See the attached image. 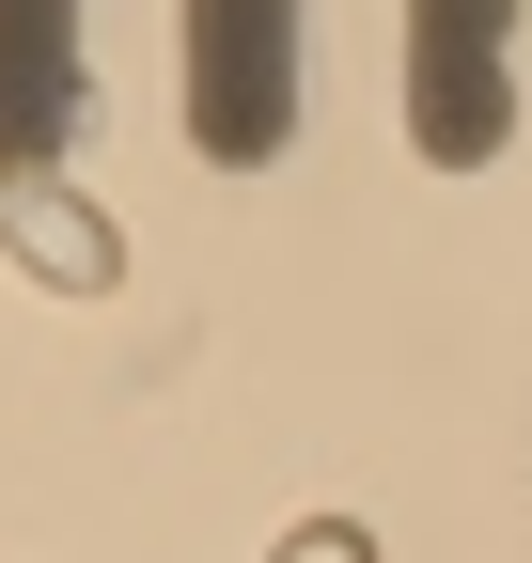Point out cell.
<instances>
[{
    "mask_svg": "<svg viewBox=\"0 0 532 563\" xmlns=\"http://www.w3.org/2000/svg\"><path fill=\"white\" fill-rule=\"evenodd\" d=\"M298 563H361V532H313V548H298Z\"/></svg>",
    "mask_w": 532,
    "mask_h": 563,
    "instance_id": "cell-1",
    "label": "cell"
}]
</instances>
